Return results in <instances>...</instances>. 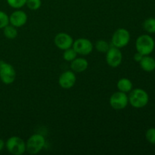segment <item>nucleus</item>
I'll return each mask as SVG.
<instances>
[{
    "label": "nucleus",
    "mask_w": 155,
    "mask_h": 155,
    "mask_svg": "<svg viewBox=\"0 0 155 155\" xmlns=\"http://www.w3.org/2000/svg\"><path fill=\"white\" fill-rule=\"evenodd\" d=\"M129 103L135 108H142L148 104L149 95L144 89L137 88L132 89L128 96Z\"/></svg>",
    "instance_id": "nucleus-1"
},
{
    "label": "nucleus",
    "mask_w": 155,
    "mask_h": 155,
    "mask_svg": "<svg viewBox=\"0 0 155 155\" xmlns=\"http://www.w3.org/2000/svg\"><path fill=\"white\" fill-rule=\"evenodd\" d=\"M154 39L150 35L142 34L136 39V51L143 55H150L154 50Z\"/></svg>",
    "instance_id": "nucleus-2"
},
{
    "label": "nucleus",
    "mask_w": 155,
    "mask_h": 155,
    "mask_svg": "<svg viewBox=\"0 0 155 155\" xmlns=\"http://www.w3.org/2000/svg\"><path fill=\"white\" fill-rule=\"evenodd\" d=\"M45 145V139L39 133L33 134L26 142V151L31 155L40 152Z\"/></svg>",
    "instance_id": "nucleus-3"
},
{
    "label": "nucleus",
    "mask_w": 155,
    "mask_h": 155,
    "mask_svg": "<svg viewBox=\"0 0 155 155\" xmlns=\"http://www.w3.org/2000/svg\"><path fill=\"white\" fill-rule=\"evenodd\" d=\"M5 148L10 154L22 155L26 152V142L19 136H12L6 141Z\"/></svg>",
    "instance_id": "nucleus-4"
},
{
    "label": "nucleus",
    "mask_w": 155,
    "mask_h": 155,
    "mask_svg": "<svg viewBox=\"0 0 155 155\" xmlns=\"http://www.w3.org/2000/svg\"><path fill=\"white\" fill-rule=\"evenodd\" d=\"M130 33L125 28H119L114 33L111 38L112 45L122 48L127 46L130 41Z\"/></svg>",
    "instance_id": "nucleus-5"
},
{
    "label": "nucleus",
    "mask_w": 155,
    "mask_h": 155,
    "mask_svg": "<svg viewBox=\"0 0 155 155\" xmlns=\"http://www.w3.org/2000/svg\"><path fill=\"white\" fill-rule=\"evenodd\" d=\"M16 71L11 64L2 61L0 64V80L4 84L10 85L16 79Z\"/></svg>",
    "instance_id": "nucleus-6"
},
{
    "label": "nucleus",
    "mask_w": 155,
    "mask_h": 155,
    "mask_svg": "<svg viewBox=\"0 0 155 155\" xmlns=\"http://www.w3.org/2000/svg\"><path fill=\"white\" fill-rule=\"evenodd\" d=\"M73 48L76 51L77 54L80 55H88L91 54L93 50V44L86 38H79L74 41Z\"/></svg>",
    "instance_id": "nucleus-7"
},
{
    "label": "nucleus",
    "mask_w": 155,
    "mask_h": 155,
    "mask_svg": "<svg viewBox=\"0 0 155 155\" xmlns=\"http://www.w3.org/2000/svg\"><path fill=\"white\" fill-rule=\"evenodd\" d=\"M110 105L114 110H123L126 108L129 104L128 95L122 92H114L110 97Z\"/></svg>",
    "instance_id": "nucleus-8"
},
{
    "label": "nucleus",
    "mask_w": 155,
    "mask_h": 155,
    "mask_svg": "<svg viewBox=\"0 0 155 155\" xmlns=\"http://www.w3.org/2000/svg\"><path fill=\"white\" fill-rule=\"evenodd\" d=\"M123 61V54L120 48L116 47H110L106 52V62L111 68H117L121 64Z\"/></svg>",
    "instance_id": "nucleus-9"
},
{
    "label": "nucleus",
    "mask_w": 155,
    "mask_h": 155,
    "mask_svg": "<svg viewBox=\"0 0 155 155\" xmlns=\"http://www.w3.org/2000/svg\"><path fill=\"white\" fill-rule=\"evenodd\" d=\"M77 82V77L73 71H67L62 73L58 79L59 86L64 89H71Z\"/></svg>",
    "instance_id": "nucleus-10"
},
{
    "label": "nucleus",
    "mask_w": 155,
    "mask_h": 155,
    "mask_svg": "<svg viewBox=\"0 0 155 155\" xmlns=\"http://www.w3.org/2000/svg\"><path fill=\"white\" fill-rule=\"evenodd\" d=\"M74 41V39L71 35L64 32L58 33L54 39V44L57 48L61 50H65L71 48L73 46Z\"/></svg>",
    "instance_id": "nucleus-11"
},
{
    "label": "nucleus",
    "mask_w": 155,
    "mask_h": 155,
    "mask_svg": "<svg viewBox=\"0 0 155 155\" xmlns=\"http://www.w3.org/2000/svg\"><path fill=\"white\" fill-rule=\"evenodd\" d=\"M27 15L22 10H16L12 12L9 16V24L14 27H21L27 22Z\"/></svg>",
    "instance_id": "nucleus-12"
},
{
    "label": "nucleus",
    "mask_w": 155,
    "mask_h": 155,
    "mask_svg": "<svg viewBox=\"0 0 155 155\" xmlns=\"http://www.w3.org/2000/svg\"><path fill=\"white\" fill-rule=\"evenodd\" d=\"M89 67V62L83 58H76L71 61V68L74 73H83L86 71Z\"/></svg>",
    "instance_id": "nucleus-13"
},
{
    "label": "nucleus",
    "mask_w": 155,
    "mask_h": 155,
    "mask_svg": "<svg viewBox=\"0 0 155 155\" xmlns=\"http://www.w3.org/2000/svg\"><path fill=\"white\" fill-rule=\"evenodd\" d=\"M141 68L145 72H152L155 70V59L150 55H144L139 62Z\"/></svg>",
    "instance_id": "nucleus-14"
},
{
    "label": "nucleus",
    "mask_w": 155,
    "mask_h": 155,
    "mask_svg": "<svg viewBox=\"0 0 155 155\" xmlns=\"http://www.w3.org/2000/svg\"><path fill=\"white\" fill-rule=\"evenodd\" d=\"M117 87L120 92L127 93L133 89V85L130 79L121 78L118 80L117 83Z\"/></svg>",
    "instance_id": "nucleus-15"
},
{
    "label": "nucleus",
    "mask_w": 155,
    "mask_h": 155,
    "mask_svg": "<svg viewBox=\"0 0 155 155\" xmlns=\"http://www.w3.org/2000/svg\"><path fill=\"white\" fill-rule=\"evenodd\" d=\"M18 30L17 27H14L12 24H8L3 28V34L7 39H14L18 36Z\"/></svg>",
    "instance_id": "nucleus-16"
},
{
    "label": "nucleus",
    "mask_w": 155,
    "mask_h": 155,
    "mask_svg": "<svg viewBox=\"0 0 155 155\" xmlns=\"http://www.w3.org/2000/svg\"><path fill=\"white\" fill-rule=\"evenodd\" d=\"M143 29L148 33H155V18H149L143 22Z\"/></svg>",
    "instance_id": "nucleus-17"
},
{
    "label": "nucleus",
    "mask_w": 155,
    "mask_h": 155,
    "mask_svg": "<svg viewBox=\"0 0 155 155\" xmlns=\"http://www.w3.org/2000/svg\"><path fill=\"white\" fill-rule=\"evenodd\" d=\"M95 48L98 52L106 53L110 48V45L104 39H99L95 43Z\"/></svg>",
    "instance_id": "nucleus-18"
},
{
    "label": "nucleus",
    "mask_w": 155,
    "mask_h": 155,
    "mask_svg": "<svg viewBox=\"0 0 155 155\" xmlns=\"http://www.w3.org/2000/svg\"><path fill=\"white\" fill-rule=\"evenodd\" d=\"M77 57V53L76 52L75 50L73 48V47L68 48V49L64 50L63 58L66 61L71 62Z\"/></svg>",
    "instance_id": "nucleus-19"
},
{
    "label": "nucleus",
    "mask_w": 155,
    "mask_h": 155,
    "mask_svg": "<svg viewBox=\"0 0 155 155\" xmlns=\"http://www.w3.org/2000/svg\"><path fill=\"white\" fill-rule=\"evenodd\" d=\"M10 7L15 9H20L26 5L27 0H6Z\"/></svg>",
    "instance_id": "nucleus-20"
},
{
    "label": "nucleus",
    "mask_w": 155,
    "mask_h": 155,
    "mask_svg": "<svg viewBox=\"0 0 155 155\" xmlns=\"http://www.w3.org/2000/svg\"><path fill=\"white\" fill-rule=\"evenodd\" d=\"M26 5L30 10L36 11L42 5V1L41 0H27Z\"/></svg>",
    "instance_id": "nucleus-21"
},
{
    "label": "nucleus",
    "mask_w": 155,
    "mask_h": 155,
    "mask_svg": "<svg viewBox=\"0 0 155 155\" xmlns=\"http://www.w3.org/2000/svg\"><path fill=\"white\" fill-rule=\"evenodd\" d=\"M145 139L149 143L155 145V128L148 129L145 133Z\"/></svg>",
    "instance_id": "nucleus-22"
},
{
    "label": "nucleus",
    "mask_w": 155,
    "mask_h": 155,
    "mask_svg": "<svg viewBox=\"0 0 155 155\" xmlns=\"http://www.w3.org/2000/svg\"><path fill=\"white\" fill-rule=\"evenodd\" d=\"M9 24V16L5 12L0 11V30Z\"/></svg>",
    "instance_id": "nucleus-23"
},
{
    "label": "nucleus",
    "mask_w": 155,
    "mask_h": 155,
    "mask_svg": "<svg viewBox=\"0 0 155 155\" xmlns=\"http://www.w3.org/2000/svg\"><path fill=\"white\" fill-rule=\"evenodd\" d=\"M143 54H141V53H139V52H136V54H134V56H133V58H134V60L136 61V62H140V61L142 60V58H143Z\"/></svg>",
    "instance_id": "nucleus-24"
},
{
    "label": "nucleus",
    "mask_w": 155,
    "mask_h": 155,
    "mask_svg": "<svg viewBox=\"0 0 155 155\" xmlns=\"http://www.w3.org/2000/svg\"><path fill=\"white\" fill-rule=\"evenodd\" d=\"M5 147V142H4L3 139H0V152L4 149Z\"/></svg>",
    "instance_id": "nucleus-25"
},
{
    "label": "nucleus",
    "mask_w": 155,
    "mask_h": 155,
    "mask_svg": "<svg viewBox=\"0 0 155 155\" xmlns=\"http://www.w3.org/2000/svg\"><path fill=\"white\" fill-rule=\"evenodd\" d=\"M1 62H2V61H0V64H1Z\"/></svg>",
    "instance_id": "nucleus-26"
}]
</instances>
